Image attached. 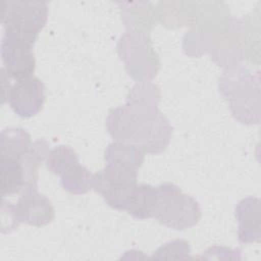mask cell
<instances>
[{
	"label": "cell",
	"instance_id": "obj_1",
	"mask_svg": "<svg viewBox=\"0 0 261 261\" xmlns=\"http://www.w3.org/2000/svg\"><path fill=\"white\" fill-rule=\"evenodd\" d=\"M159 98L155 85L146 81L136 84L126 104L108 114L106 125L110 136L149 154L162 152L170 142L172 127L158 109Z\"/></svg>",
	"mask_w": 261,
	"mask_h": 261
},
{
	"label": "cell",
	"instance_id": "obj_2",
	"mask_svg": "<svg viewBox=\"0 0 261 261\" xmlns=\"http://www.w3.org/2000/svg\"><path fill=\"white\" fill-rule=\"evenodd\" d=\"M157 200L154 218L161 224L182 230L195 225L200 217L201 210L197 201L184 194L173 184H163L156 187Z\"/></svg>",
	"mask_w": 261,
	"mask_h": 261
},
{
	"label": "cell",
	"instance_id": "obj_3",
	"mask_svg": "<svg viewBox=\"0 0 261 261\" xmlns=\"http://www.w3.org/2000/svg\"><path fill=\"white\" fill-rule=\"evenodd\" d=\"M2 232L14 230L20 223L41 226L54 218V208L44 195L37 191V185L25 186L16 205L2 204Z\"/></svg>",
	"mask_w": 261,
	"mask_h": 261
},
{
	"label": "cell",
	"instance_id": "obj_4",
	"mask_svg": "<svg viewBox=\"0 0 261 261\" xmlns=\"http://www.w3.org/2000/svg\"><path fill=\"white\" fill-rule=\"evenodd\" d=\"M137 178V168L107 163L104 169L94 175L93 189L110 207L127 211L138 186Z\"/></svg>",
	"mask_w": 261,
	"mask_h": 261
},
{
	"label": "cell",
	"instance_id": "obj_5",
	"mask_svg": "<svg viewBox=\"0 0 261 261\" xmlns=\"http://www.w3.org/2000/svg\"><path fill=\"white\" fill-rule=\"evenodd\" d=\"M117 49L128 75L133 79L144 82L156 75L159 69V58L148 34L127 31L120 37Z\"/></svg>",
	"mask_w": 261,
	"mask_h": 261
},
{
	"label": "cell",
	"instance_id": "obj_6",
	"mask_svg": "<svg viewBox=\"0 0 261 261\" xmlns=\"http://www.w3.org/2000/svg\"><path fill=\"white\" fill-rule=\"evenodd\" d=\"M2 6L4 33L35 43L47 20V3L43 1H4Z\"/></svg>",
	"mask_w": 261,
	"mask_h": 261
},
{
	"label": "cell",
	"instance_id": "obj_7",
	"mask_svg": "<svg viewBox=\"0 0 261 261\" xmlns=\"http://www.w3.org/2000/svg\"><path fill=\"white\" fill-rule=\"evenodd\" d=\"M253 75L243 67H230L219 79V92L228 102L233 116L243 123H254L253 100L255 88Z\"/></svg>",
	"mask_w": 261,
	"mask_h": 261
},
{
	"label": "cell",
	"instance_id": "obj_8",
	"mask_svg": "<svg viewBox=\"0 0 261 261\" xmlns=\"http://www.w3.org/2000/svg\"><path fill=\"white\" fill-rule=\"evenodd\" d=\"M47 166L53 173L61 176L62 187L72 194H85L93 188L94 175L79 163L76 153L67 146L53 149L48 156Z\"/></svg>",
	"mask_w": 261,
	"mask_h": 261
},
{
	"label": "cell",
	"instance_id": "obj_9",
	"mask_svg": "<svg viewBox=\"0 0 261 261\" xmlns=\"http://www.w3.org/2000/svg\"><path fill=\"white\" fill-rule=\"evenodd\" d=\"M34 43L9 35L3 34L1 43V57L4 63V71L15 81L29 79L35 71V57L33 53Z\"/></svg>",
	"mask_w": 261,
	"mask_h": 261
},
{
	"label": "cell",
	"instance_id": "obj_10",
	"mask_svg": "<svg viewBox=\"0 0 261 261\" xmlns=\"http://www.w3.org/2000/svg\"><path fill=\"white\" fill-rule=\"evenodd\" d=\"M5 99L12 110L20 117H32L36 115L43 107L45 102V87L43 82L35 76L16 81L9 88Z\"/></svg>",
	"mask_w": 261,
	"mask_h": 261
},
{
	"label": "cell",
	"instance_id": "obj_11",
	"mask_svg": "<svg viewBox=\"0 0 261 261\" xmlns=\"http://www.w3.org/2000/svg\"><path fill=\"white\" fill-rule=\"evenodd\" d=\"M260 206L256 198H246L236 207V216L239 220V240L242 243L257 241L260 237Z\"/></svg>",
	"mask_w": 261,
	"mask_h": 261
},
{
	"label": "cell",
	"instance_id": "obj_12",
	"mask_svg": "<svg viewBox=\"0 0 261 261\" xmlns=\"http://www.w3.org/2000/svg\"><path fill=\"white\" fill-rule=\"evenodd\" d=\"M122 19L128 31L148 34L156 25L157 12L149 2H119Z\"/></svg>",
	"mask_w": 261,
	"mask_h": 261
},
{
	"label": "cell",
	"instance_id": "obj_13",
	"mask_svg": "<svg viewBox=\"0 0 261 261\" xmlns=\"http://www.w3.org/2000/svg\"><path fill=\"white\" fill-rule=\"evenodd\" d=\"M23 156L0 154V190L1 195L10 196L18 193L25 186Z\"/></svg>",
	"mask_w": 261,
	"mask_h": 261
},
{
	"label": "cell",
	"instance_id": "obj_14",
	"mask_svg": "<svg viewBox=\"0 0 261 261\" xmlns=\"http://www.w3.org/2000/svg\"><path fill=\"white\" fill-rule=\"evenodd\" d=\"M156 200V188L146 184L138 185L127 212L138 219L154 217Z\"/></svg>",
	"mask_w": 261,
	"mask_h": 261
},
{
	"label": "cell",
	"instance_id": "obj_15",
	"mask_svg": "<svg viewBox=\"0 0 261 261\" xmlns=\"http://www.w3.org/2000/svg\"><path fill=\"white\" fill-rule=\"evenodd\" d=\"M32 145L30 135L21 127H8L0 135V154L24 156Z\"/></svg>",
	"mask_w": 261,
	"mask_h": 261
}]
</instances>
